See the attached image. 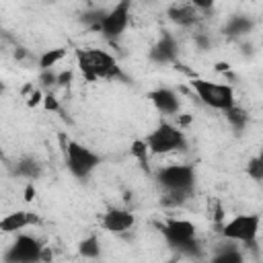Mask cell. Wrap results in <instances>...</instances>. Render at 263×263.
<instances>
[{
	"instance_id": "cell-1",
	"label": "cell",
	"mask_w": 263,
	"mask_h": 263,
	"mask_svg": "<svg viewBox=\"0 0 263 263\" xmlns=\"http://www.w3.org/2000/svg\"><path fill=\"white\" fill-rule=\"evenodd\" d=\"M76 62L86 80H111V78H121V70L111 53L105 49L88 47V49H78L76 51Z\"/></svg>"
},
{
	"instance_id": "cell-2",
	"label": "cell",
	"mask_w": 263,
	"mask_h": 263,
	"mask_svg": "<svg viewBox=\"0 0 263 263\" xmlns=\"http://www.w3.org/2000/svg\"><path fill=\"white\" fill-rule=\"evenodd\" d=\"M148 146V152L160 156V154H168V152H177L185 148V134L181 127L168 123V121H160L144 140Z\"/></svg>"
},
{
	"instance_id": "cell-3",
	"label": "cell",
	"mask_w": 263,
	"mask_h": 263,
	"mask_svg": "<svg viewBox=\"0 0 263 263\" xmlns=\"http://www.w3.org/2000/svg\"><path fill=\"white\" fill-rule=\"evenodd\" d=\"M156 181L173 195H185L195 185V168L191 164H166L156 173Z\"/></svg>"
},
{
	"instance_id": "cell-4",
	"label": "cell",
	"mask_w": 263,
	"mask_h": 263,
	"mask_svg": "<svg viewBox=\"0 0 263 263\" xmlns=\"http://www.w3.org/2000/svg\"><path fill=\"white\" fill-rule=\"evenodd\" d=\"M64 156H66L68 171L76 179H86L101 164V156L97 152H92L90 148H86V146H82V144H78L74 140H66Z\"/></svg>"
},
{
	"instance_id": "cell-5",
	"label": "cell",
	"mask_w": 263,
	"mask_h": 263,
	"mask_svg": "<svg viewBox=\"0 0 263 263\" xmlns=\"http://www.w3.org/2000/svg\"><path fill=\"white\" fill-rule=\"evenodd\" d=\"M191 86H193L195 95L201 99V103L208 105V107H212V109L226 111L228 107L234 105V90L228 84H220V82L195 78V80H191Z\"/></svg>"
},
{
	"instance_id": "cell-6",
	"label": "cell",
	"mask_w": 263,
	"mask_h": 263,
	"mask_svg": "<svg viewBox=\"0 0 263 263\" xmlns=\"http://www.w3.org/2000/svg\"><path fill=\"white\" fill-rule=\"evenodd\" d=\"M129 16H132V2L119 0L109 12H105L101 16V21L95 25V29H99L107 39H115L127 29Z\"/></svg>"
},
{
	"instance_id": "cell-7",
	"label": "cell",
	"mask_w": 263,
	"mask_h": 263,
	"mask_svg": "<svg viewBox=\"0 0 263 263\" xmlns=\"http://www.w3.org/2000/svg\"><path fill=\"white\" fill-rule=\"evenodd\" d=\"M259 226H261V218L257 214H238L224 224L222 234L224 238L234 242H253L257 238Z\"/></svg>"
},
{
	"instance_id": "cell-8",
	"label": "cell",
	"mask_w": 263,
	"mask_h": 263,
	"mask_svg": "<svg viewBox=\"0 0 263 263\" xmlns=\"http://www.w3.org/2000/svg\"><path fill=\"white\" fill-rule=\"evenodd\" d=\"M41 255H43V245L35 236L18 234L12 240V245L8 247L4 261H8V263H33V261H39Z\"/></svg>"
},
{
	"instance_id": "cell-9",
	"label": "cell",
	"mask_w": 263,
	"mask_h": 263,
	"mask_svg": "<svg viewBox=\"0 0 263 263\" xmlns=\"http://www.w3.org/2000/svg\"><path fill=\"white\" fill-rule=\"evenodd\" d=\"M162 234L173 247H179V249L193 247L195 242V226L189 220H179V218L166 220V224L162 226Z\"/></svg>"
},
{
	"instance_id": "cell-10",
	"label": "cell",
	"mask_w": 263,
	"mask_h": 263,
	"mask_svg": "<svg viewBox=\"0 0 263 263\" xmlns=\"http://www.w3.org/2000/svg\"><path fill=\"white\" fill-rule=\"evenodd\" d=\"M103 228L113 232V234H121L125 230H129L134 224H136V216L129 212V210H123V208H113L109 210L103 220H101Z\"/></svg>"
},
{
	"instance_id": "cell-11",
	"label": "cell",
	"mask_w": 263,
	"mask_h": 263,
	"mask_svg": "<svg viewBox=\"0 0 263 263\" xmlns=\"http://www.w3.org/2000/svg\"><path fill=\"white\" fill-rule=\"evenodd\" d=\"M150 101L154 103V107L162 113V115H177L181 109V101L177 97V92L173 88H156L150 92Z\"/></svg>"
},
{
	"instance_id": "cell-12",
	"label": "cell",
	"mask_w": 263,
	"mask_h": 263,
	"mask_svg": "<svg viewBox=\"0 0 263 263\" xmlns=\"http://www.w3.org/2000/svg\"><path fill=\"white\" fill-rule=\"evenodd\" d=\"M177 41H175V37L173 35H168V33H164L156 43H154V47L150 49V53H148V58L152 60V62H156V64H168V62H173L175 58H177Z\"/></svg>"
},
{
	"instance_id": "cell-13",
	"label": "cell",
	"mask_w": 263,
	"mask_h": 263,
	"mask_svg": "<svg viewBox=\"0 0 263 263\" xmlns=\"http://www.w3.org/2000/svg\"><path fill=\"white\" fill-rule=\"evenodd\" d=\"M33 220V216L29 212H12V214H6L2 220H0V232H6V234H12V232H18L23 230L25 226H29Z\"/></svg>"
},
{
	"instance_id": "cell-14",
	"label": "cell",
	"mask_w": 263,
	"mask_h": 263,
	"mask_svg": "<svg viewBox=\"0 0 263 263\" xmlns=\"http://www.w3.org/2000/svg\"><path fill=\"white\" fill-rule=\"evenodd\" d=\"M168 18L181 27H189L197 21V8L189 6H171L168 8Z\"/></svg>"
},
{
	"instance_id": "cell-15",
	"label": "cell",
	"mask_w": 263,
	"mask_h": 263,
	"mask_svg": "<svg viewBox=\"0 0 263 263\" xmlns=\"http://www.w3.org/2000/svg\"><path fill=\"white\" fill-rule=\"evenodd\" d=\"M224 113H226V119H228V123H230V127H232L234 132H242V129L247 127V123H249V113H247L242 107L232 105V107H228Z\"/></svg>"
},
{
	"instance_id": "cell-16",
	"label": "cell",
	"mask_w": 263,
	"mask_h": 263,
	"mask_svg": "<svg viewBox=\"0 0 263 263\" xmlns=\"http://www.w3.org/2000/svg\"><path fill=\"white\" fill-rule=\"evenodd\" d=\"M16 175H21V177H25L29 181H35L41 175V164L33 156H25L16 164Z\"/></svg>"
},
{
	"instance_id": "cell-17",
	"label": "cell",
	"mask_w": 263,
	"mask_h": 263,
	"mask_svg": "<svg viewBox=\"0 0 263 263\" xmlns=\"http://www.w3.org/2000/svg\"><path fill=\"white\" fill-rule=\"evenodd\" d=\"M251 29H253V23L249 18H245V16H232L228 21V25H226V33L228 35H245Z\"/></svg>"
},
{
	"instance_id": "cell-18",
	"label": "cell",
	"mask_w": 263,
	"mask_h": 263,
	"mask_svg": "<svg viewBox=\"0 0 263 263\" xmlns=\"http://www.w3.org/2000/svg\"><path fill=\"white\" fill-rule=\"evenodd\" d=\"M78 251H80V255H82V257H86V259H95V257H99V253H101L99 238H97L95 234L86 236V238L78 245Z\"/></svg>"
},
{
	"instance_id": "cell-19",
	"label": "cell",
	"mask_w": 263,
	"mask_h": 263,
	"mask_svg": "<svg viewBox=\"0 0 263 263\" xmlns=\"http://www.w3.org/2000/svg\"><path fill=\"white\" fill-rule=\"evenodd\" d=\"M64 55H66V49H62V47L49 49V51H45V53L39 58V68H41V70H49V68H53Z\"/></svg>"
},
{
	"instance_id": "cell-20",
	"label": "cell",
	"mask_w": 263,
	"mask_h": 263,
	"mask_svg": "<svg viewBox=\"0 0 263 263\" xmlns=\"http://www.w3.org/2000/svg\"><path fill=\"white\" fill-rule=\"evenodd\" d=\"M214 261H216V263H240V261H242V255L230 245V249L224 251V253H220V255H216Z\"/></svg>"
},
{
	"instance_id": "cell-21",
	"label": "cell",
	"mask_w": 263,
	"mask_h": 263,
	"mask_svg": "<svg viewBox=\"0 0 263 263\" xmlns=\"http://www.w3.org/2000/svg\"><path fill=\"white\" fill-rule=\"evenodd\" d=\"M132 154L142 162V164H146L148 162V146H146V142L144 140H136L134 144H132Z\"/></svg>"
},
{
	"instance_id": "cell-22",
	"label": "cell",
	"mask_w": 263,
	"mask_h": 263,
	"mask_svg": "<svg viewBox=\"0 0 263 263\" xmlns=\"http://www.w3.org/2000/svg\"><path fill=\"white\" fill-rule=\"evenodd\" d=\"M247 173H249V177H253L255 181H261V179H263V164H261V158H253V160L247 164Z\"/></svg>"
},
{
	"instance_id": "cell-23",
	"label": "cell",
	"mask_w": 263,
	"mask_h": 263,
	"mask_svg": "<svg viewBox=\"0 0 263 263\" xmlns=\"http://www.w3.org/2000/svg\"><path fill=\"white\" fill-rule=\"evenodd\" d=\"M58 82V76L51 72V68L49 70H41V84L43 86H49V84H55Z\"/></svg>"
},
{
	"instance_id": "cell-24",
	"label": "cell",
	"mask_w": 263,
	"mask_h": 263,
	"mask_svg": "<svg viewBox=\"0 0 263 263\" xmlns=\"http://www.w3.org/2000/svg\"><path fill=\"white\" fill-rule=\"evenodd\" d=\"M189 4L197 10H210L216 4V0H189Z\"/></svg>"
},
{
	"instance_id": "cell-25",
	"label": "cell",
	"mask_w": 263,
	"mask_h": 263,
	"mask_svg": "<svg viewBox=\"0 0 263 263\" xmlns=\"http://www.w3.org/2000/svg\"><path fill=\"white\" fill-rule=\"evenodd\" d=\"M45 107H47V109H51V111H55V109H58V103H55V97H51V95H47V97H45Z\"/></svg>"
},
{
	"instance_id": "cell-26",
	"label": "cell",
	"mask_w": 263,
	"mask_h": 263,
	"mask_svg": "<svg viewBox=\"0 0 263 263\" xmlns=\"http://www.w3.org/2000/svg\"><path fill=\"white\" fill-rule=\"evenodd\" d=\"M70 76H72L70 72H66V74H60V76H58V82H60V84H66V82L70 80Z\"/></svg>"
},
{
	"instance_id": "cell-27",
	"label": "cell",
	"mask_w": 263,
	"mask_h": 263,
	"mask_svg": "<svg viewBox=\"0 0 263 263\" xmlns=\"http://www.w3.org/2000/svg\"><path fill=\"white\" fill-rule=\"evenodd\" d=\"M39 97H41L39 92H35V95H31V99H29V105H37V103H39Z\"/></svg>"
},
{
	"instance_id": "cell-28",
	"label": "cell",
	"mask_w": 263,
	"mask_h": 263,
	"mask_svg": "<svg viewBox=\"0 0 263 263\" xmlns=\"http://www.w3.org/2000/svg\"><path fill=\"white\" fill-rule=\"evenodd\" d=\"M2 92H4V82L0 80V95H2Z\"/></svg>"
}]
</instances>
